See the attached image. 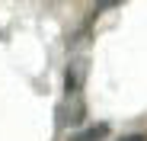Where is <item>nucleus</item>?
Instances as JSON below:
<instances>
[{
	"mask_svg": "<svg viewBox=\"0 0 147 141\" xmlns=\"http://www.w3.org/2000/svg\"><path fill=\"white\" fill-rule=\"evenodd\" d=\"M80 80H83V64H70L67 74H64V93L67 96H74L80 90Z\"/></svg>",
	"mask_w": 147,
	"mask_h": 141,
	"instance_id": "nucleus-2",
	"label": "nucleus"
},
{
	"mask_svg": "<svg viewBox=\"0 0 147 141\" xmlns=\"http://www.w3.org/2000/svg\"><path fill=\"white\" fill-rule=\"evenodd\" d=\"M106 135H109V125H106V122H96V125H86V128L70 132L67 141H102Z\"/></svg>",
	"mask_w": 147,
	"mask_h": 141,
	"instance_id": "nucleus-1",
	"label": "nucleus"
},
{
	"mask_svg": "<svg viewBox=\"0 0 147 141\" xmlns=\"http://www.w3.org/2000/svg\"><path fill=\"white\" fill-rule=\"evenodd\" d=\"M118 141H147V135H141V132H134V135H125V138H118Z\"/></svg>",
	"mask_w": 147,
	"mask_h": 141,
	"instance_id": "nucleus-4",
	"label": "nucleus"
},
{
	"mask_svg": "<svg viewBox=\"0 0 147 141\" xmlns=\"http://www.w3.org/2000/svg\"><path fill=\"white\" fill-rule=\"evenodd\" d=\"M118 0H99V3H96V13H102V10H109V7H115Z\"/></svg>",
	"mask_w": 147,
	"mask_h": 141,
	"instance_id": "nucleus-3",
	"label": "nucleus"
}]
</instances>
